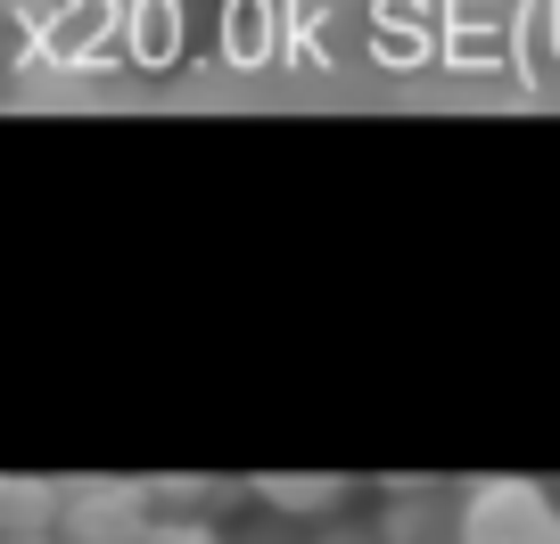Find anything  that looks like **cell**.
Segmentation results:
<instances>
[{"instance_id": "5b68a950", "label": "cell", "mask_w": 560, "mask_h": 544, "mask_svg": "<svg viewBox=\"0 0 560 544\" xmlns=\"http://www.w3.org/2000/svg\"><path fill=\"white\" fill-rule=\"evenodd\" d=\"M149 544H223V536H214V528H174V520H165Z\"/></svg>"}, {"instance_id": "7a4b0ae2", "label": "cell", "mask_w": 560, "mask_h": 544, "mask_svg": "<svg viewBox=\"0 0 560 544\" xmlns=\"http://www.w3.org/2000/svg\"><path fill=\"white\" fill-rule=\"evenodd\" d=\"M462 544H560V504L527 478H487L462 495Z\"/></svg>"}, {"instance_id": "6da1fadb", "label": "cell", "mask_w": 560, "mask_h": 544, "mask_svg": "<svg viewBox=\"0 0 560 544\" xmlns=\"http://www.w3.org/2000/svg\"><path fill=\"white\" fill-rule=\"evenodd\" d=\"M158 495L124 487V478H74L67 511H58V536L67 544H149L158 536Z\"/></svg>"}, {"instance_id": "8992f818", "label": "cell", "mask_w": 560, "mask_h": 544, "mask_svg": "<svg viewBox=\"0 0 560 544\" xmlns=\"http://www.w3.org/2000/svg\"><path fill=\"white\" fill-rule=\"evenodd\" d=\"M25 544H67V536H25Z\"/></svg>"}, {"instance_id": "3957f363", "label": "cell", "mask_w": 560, "mask_h": 544, "mask_svg": "<svg viewBox=\"0 0 560 544\" xmlns=\"http://www.w3.org/2000/svg\"><path fill=\"white\" fill-rule=\"evenodd\" d=\"M58 511H67V487H58V478H0V544L58 536Z\"/></svg>"}, {"instance_id": "277c9868", "label": "cell", "mask_w": 560, "mask_h": 544, "mask_svg": "<svg viewBox=\"0 0 560 544\" xmlns=\"http://www.w3.org/2000/svg\"><path fill=\"white\" fill-rule=\"evenodd\" d=\"M256 504L264 511H298V520H322V511L347 504L338 478H256Z\"/></svg>"}]
</instances>
